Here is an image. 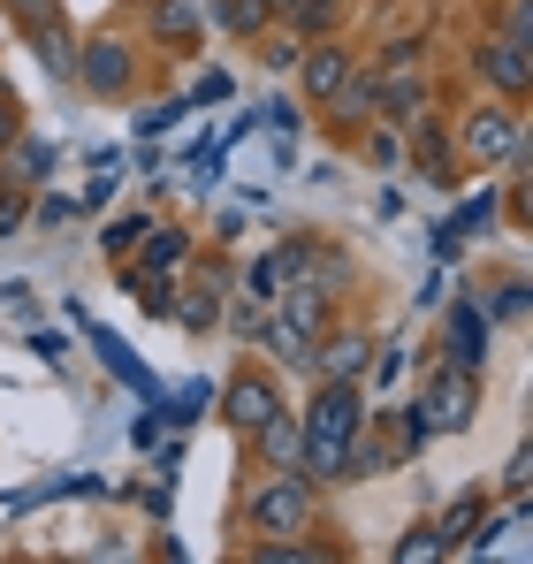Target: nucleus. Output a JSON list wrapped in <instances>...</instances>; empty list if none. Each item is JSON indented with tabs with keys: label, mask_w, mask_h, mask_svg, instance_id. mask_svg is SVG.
I'll use <instances>...</instances> for the list:
<instances>
[{
	"label": "nucleus",
	"mask_w": 533,
	"mask_h": 564,
	"mask_svg": "<svg viewBox=\"0 0 533 564\" xmlns=\"http://www.w3.org/2000/svg\"><path fill=\"white\" fill-rule=\"evenodd\" d=\"M237 451H244V458H252L260 473L297 466V451H305V420H297L290 404H274V412H266V420L252 427V435H244V443H237Z\"/></svg>",
	"instance_id": "ddd939ff"
},
{
	"label": "nucleus",
	"mask_w": 533,
	"mask_h": 564,
	"mask_svg": "<svg viewBox=\"0 0 533 564\" xmlns=\"http://www.w3.org/2000/svg\"><path fill=\"white\" fill-rule=\"evenodd\" d=\"M221 313H229V275H221V268L191 275L176 297H168V321H176L183 336H214V328H221Z\"/></svg>",
	"instance_id": "f8f14e48"
},
{
	"label": "nucleus",
	"mask_w": 533,
	"mask_h": 564,
	"mask_svg": "<svg viewBox=\"0 0 533 564\" xmlns=\"http://www.w3.org/2000/svg\"><path fill=\"white\" fill-rule=\"evenodd\" d=\"M282 282H290V245H274V252H260V260H252V275H244V290H237V297H252V305H266V297H274Z\"/></svg>",
	"instance_id": "b1692460"
},
{
	"label": "nucleus",
	"mask_w": 533,
	"mask_h": 564,
	"mask_svg": "<svg viewBox=\"0 0 533 564\" xmlns=\"http://www.w3.org/2000/svg\"><path fill=\"white\" fill-rule=\"evenodd\" d=\"M290 8H297V0H274V15H290Z\"/></svg>",
	"instance_id": "58836bf2"
},
{
	"label": "nucleus",
	"mask_w": 533,
	"mask_h": 564,
	"mask_svg": "<svg viewBox=\"0 0 533 564\" xmlns=\"http://www.w3.org/2000/svg\"><path fill=\"white\" fill-rule=\"evenodd\" d=\"M297 420H305L297 473L313 488H351V435L366 427V381H313Z\"/></svg>",
	"instance_id": "f257e3e1"
},
{
	"label": "nucleus",
	"mask_w": 533,
	"mask_h": 564,
	"mask_svg": "<svg viewBox=\"0 0 533 564\" xmlns=\"http://www.w3.org/2000/svg\"><path fill=\"white\" fill-rule=\"evenodd\" d=\"M91 344H99V359H107V375H122L130 389H138V397H153V389H161V381H153L145 367H138V351H130L122 336H107V328H91Z\"/></svg>",
	"instance_id": "412c9836"
},
{
	"label": "nucleus",
	"mask_w": 533,
	"mask_h": 564,
	"mask_svg": "<svg viewBox=\"0 0 533 564\" xmlns=\"http://www.w3.org/2000/svg\"><path fill=\"white\" fill-rule=\"evenodd\" d=\"M404 169H420L435 191H457V176H465V169H457V145H449V122L435 107H427L420 122H404Z\"/></svg>",
	"instance_id": "9d476101"
},
{
	"label": "nucleus",
	"mask_w": 533,
	"mask_h": 564,
	"mask_svg": "<svg viewBox=\"0 0 533 564\" xmlns=\"http://www.w3.org/2000/svg\"><path fill=\"white\" fill-rule=\"evenodd\" d=\"M183 115H191V99H153V107L138 115V130L153 138V130H168V122H183Z\"/></svg>",
	"instance_id": "f704fd0d"
},
{
	"label": "nucleus",
	"mask_w": 533,
	"mask_h": 564,
	"mask_svg": "<svg viewBox=\"0 0 533 564\" xmlns=\"http://www.w3.org/2000/svg\"><path fill=\"white\" fill-rule=\"evenodd\" d=\"M191 99H229V77H221V69H206V77L191 85Z\"/></svg>",
	"instance_id": "e433bc0d"
},
{
	"label": "nucleus",
	"mask_w": 533,
	"mask_h": 564,
	"mask_svg": "<svg viewBox=\"0 0 533 564\" xmlns=\"http://www.w3.org/2000/svg\"><path fill=\"white\" fill-rule=\"evenodd\" d=\"M449 145H457V169H480V176H511V169H533V130L526 107L511 99H472L457 122H449Z\"/></svg>",
	"instance_id": "f03ea898"
},
{
	"label": "nucleus",
	"mask_w": 533,
	"mask_h": 564,
	"mask_svg": "<svg viewBox=\"0 0 533 564\" xmlns=\"http://www.w3.org/2000/svg\"><path fill=\"white\" fill-rule=\"evenodd\" d=\"M31 39V54H39V69L54 77V85H69L77 77V39H69V23L54 15V23H39V31H23Z\"/></svg>",
	"instance_id": "aec40b11"
},
{
	"label": "nucleus",
	"mask_w": 533,
	"mask_h": 564,
	"mask_svg": "<svg viewBox=\"0 0 533 564\" xmlns=\"http://www.w3.org/2000/svg\"><path fill=\"white\" fill-rule=\"evenodd\" d=\"M366 367H373V336L366 328H328L320 344H313V381H366Z\"/></svg>",
	"instance_id": "2eb2a0df"
},
{
	"label": "nucleus",
	"mask_w": 533,
	"mask_h": 564,
	"mask_svg": "<svg viewBox=\"0 0 533 564\" xmlns=\"http://www.w3.org/2000/svg\"><path fill=\"white\" fill-rule=\"evenodd\" d=\"M191 260H198V237L183 221H153L138 237V252L122 260V290H168V282L191 275Z\"/></svg>",
	"instance_id": "423d86ee"
},
{
	"label": "nucleus",
	"mask_w": 533,
	"mask_h": 564,
	"mask_svg": "<svg viewBox=\"0 0 533 564\" xmlns=\"http://www.w3.org/2000/svg\"><path fill=\"white\" fill-rule=\"evenodd\" d=\"M214 404H221V427H229V435L244 443V435L260 427V420L274 412V404H290V389H282V375H274L266 359H244L237 375H229L221 389H214Z\"/></svg>",
	"instance_id": "0eeeda50"
},
{
	"label": "nucleus",
	"mask_w": 533,
	"mask_h": 564,
	"mask_svg": "<svg viewBox=\"0 0 533 564\" xmlns=\"http://www.w3.org/2000/svg\"><path fill=\"white\" fill-rule=\"evenodd\" d=\"M526 480H533V451L519 443V451H511V466H503V496H511V503H526Z\"/></svg>",
	"instance_id": "72a5a7b5"
},
{
	"label": "nucleus",
	"mask_w": 533,
	"mask_h": 564,
	"mask_svg": "<svg viewBox=\"0 0 533 564\" xmlns=\"http://www.w3.org/2000/svg\"><path fill=\"white\" fill-rule=\"evenodd\" d=\"M320 115H328V122H336V130H344V138H358V130H366V122H373V69H366V62H358L351 77H344V85H336V99H328V107H320Z\"/></svg>",
	"instance_id": "f3484780"
},
{
	"label": "nucleus",
	"mask_w": 533,
	"mask_h": 564,
	"mask_svg": "<svg viewBox=\"0 0 533 564\" xmlns=\"http://www.w3.org/2000/svg\"><path fill=\"white\" fill-rule=\"evenodd\" d=\"M396 564H443L449 550H443V534H435V519H412L404 534H396V550H389Z\"/></svg>",
	"instance_id": "393cba45"
},
{
	"label": "nucleus",
	"mask_w": 533,
	"mask_h": 564,
	"mask_svg": "<svg viewBox=\"0 0 533 564\" xmlns=\"http://www.w3.org/2000/svg\"><path fill=\"white\" fill-rule=\"evenodd\" d=\"M290 69H297V99H305V107H328L336 85L358 69V46H351V39H336V31H328V39H305Z\"/></svg>",
	"instance_id": "1a4fd4ad"
},
{
	"label": "nucleus",
	"mask_w": 533,
	"mask_h": 564,
	"mask_svg": "<svg viewBox=\"0 0 533 564\" xmlns=\"http://www.w3.org/2000/svg\"><path fill=\"white\" fill-rule=\"evenodd\" d=\"M31 351H39V359H54V367H62V351H69V344H62V336H54V328H39V336H31Z\"/></svg>",
	"instance_id": "4c0bfd02"
},
{
	"label": "nucleus",
	"mask_w": 533,
	"mask_h": 564,
	"mask_svg": "<svg viewBox=\"0 0 533 564\" xmlns=\"http://www.w3.org/2000/svg\"><path fill=\"white\" fill-rule=\"evenodd\" d=\"M488 305V321H526V275L496 282V297H480Z\"/></svg>",
	"instance_id": "c756f323"
},
{
	"label": "nucleus",
	"mask_w": 533,
	"mask_h": 564,
	"mask_svg": "<svg viewBox=\"0 0 533 564\" xmlns=\"http://www.w3.org/2000/svg\"><path fill=\"white\" fill-rule=\"evenodd\" d=\"M138 8H145V39L161 54H198V39H206V8L198 0H138Z\"/></svg>",
	"instance_id": "4468645a"
},
{
	"label": "nucleus",
	"mask_w": 533,
	"mask_h": 564,
	"mask_svg": "<svg viewBox=\"0 0 533 564\" xmlns=\"http://www.w3.org/2000/svg\"><path fill=\"white\" fill-rule=\"evenodd\" d=\"M206 8V23L221 31V39H237V46H252L266 23H274V0H198Z\"/></svg>",
	"instance_id": "dca6fc26"
},
{
	"label": "nucleus",
	"mask_w": 533,
	"mask_h": 564,
	"mask_svg": "<svg viewBox=\"0 0 533 564\" xmlns=\"http://www.w3.org/2000/svg\"><path fill=\"white\" fill-rule=\"evenodd\" d=\"M366 69H373V77H404V69H427V39H412V31H404V39H389V46H381V54H373Z\"/></svg>",
	"instance_id": "a878e982"
},
{
	"label": "nucleus",
	"mask_w": 533,
	"mask_h": 564,
	"mask_svg": "<svg viewBox=\"0 0 533 564\" xmlns=\"http://www.w3.org/2000/svg\"><path fill=\"white\" fill-rule=\"evenodd\" d=\"M488 503H496L488 488H465V496H449L443 511H435V534H443V550H449V557H457V550L472 542V527L488 519Z\"/></svg>",
	"instance_id": "a211bd4d"
},
{
	"label": "nucleus",
	"mask_w": 533,
	"mask_h": 564,
	"mask_svg": "<svg viewBox=\"0 0 533 564\" xmlns=\"http://www.w3.org/2000/svg\"><path fill=\"white\" fill-rule=\"evenodd\" d=\"M8 15H15V31H39V23L62 15V0H8Z\"/></svg>",
	"instance_id": "473e14b6"
},
{
	"label": "nucleus",
	"mask_w": 533,
	"mask_h": 564,
	"mask_svg": "<svg viewBox=\"0 0 533 564\" xmlns=\"http://www.w3.org/2000/svg\"><path fill=\"white\" fill-rule=\"evenodd\" d=\"M77 214V198H62V191H46V198H31V229H62Z\"/></svg>",
	"instance_id": "7c9ffc66"
},
{
	"label": "nucleus",
	"mask_w": 533,
	"mask_h": 564,
	"mask_svg": "<svg viewBox=\"0 0 533 564\" xmlns=\"http://www.w3.org/2000/svg\"><path fill=\"white\" fill-rule=\"evenodd\" d=\"M221 321H229V336H237L244 351H252V344H266V305H252V297H237Z\"/></svg>",
	"instance_id": "c85d7f7f"
},
{
	"label": "nucleus",
	"mask_w": 533,
	"mask_h": 564,
	"mask_svg": "<svg viewBox=\"0 0 533 564\" xmlns=\"http://www.w3.org/2000/svg\"><path fill=\"white\" fill-rule=\"evenodd\" d=\"M0 161H15V169H8V176H15V184L31 191V184H46V176H54V169H62V145H54V138H39V130H31V122H23V138H15V145H8V153H0Z\"/></svg>",
	"instance_id": "6ab92c4d"
},
{
	"label": "nucleus",
	"mask_w": 533,
	"mask_h": 564,
	"mask_svg": "<svg viewBox=\"0 0 533 564\" xmlns=\"http://www.w3.org/2000/svg\"><path fill=\"white\" fill-rule=\"evenodd\" d=\"M420 404H427L435 435H465V427L480 420V375H472V367L435 359V367H427V381H420Z\"/></svg>",
	"instance_id": "6e6552de"
},
{
	"label": "nucleus",
	"mask_w": 533,
	"mask_h": 564,
	"mask_svg": "<svg viewBox=\"0 0 533 564\" xmlns=\"http://www.w3.org/2000/svg\"><path fill=\"white\" fill-rule=\"evenodd\" d=\"M488 344H496L488 305H480V297H457V305H449V321H443V359H449V367L488 375Z\"/></svg>",
	"instance_id": "9b49d317"
},
{
	"label": "nucleus",
	"mask_w": 533,
	"mask_h": 564,
	"mask_svg": "<svg viewBox=\"0 0 533 564\" xmlns=\"http://www.w3.org/2000/svg\"><path fill=\"white\" fill-rule=\"evenodd\" d=\"M282 31H297V39H328L336 23H344V0H297L290 15H274Z\"/></svg>",
	"instance_id": "5701e85b"
},
{
	"label": "nucleus",
	"mask_w": 533,
	"mask_h": 564,
	"mask_svg": "<svg viewBox=\"0 0 533 564\" xmlns=\"http://www.w3.org/2000/svg\"><path fill=\"white\" fill-rule=\"evenodd\" d=\"M85 99H99V107H122V99L145 93V69H138V46L122 39V31H91V39H77V77H69Z\"/></svg>",
	"instance_id": "20e7f679"
},
{
	"label": "nucleus",
	"mask_w": 533,
	"mask_h": 564,
	"mask_svg": "<svg viewBox=\"0 0 533 564\" xmlns=\"http://www.w3.org/2000/svg\"><path fill=\"white\" fill-rule=\"evenodd\" d=\"M465 69H472V85L488 99H511V107L533 99V46L511 39V31H480L472 54H465Z\"/></svg>",
	"instance_id": "39448f33"
},
{
	"label": "nucleus",
	"mask_w": 533,
	"mask_h": 564,
	"mask_svg": "<svg viewBox=\"0 0 533 564\" xmlns=\"http://www.w3.org/2000/svg\"><path fill=\"white\" fill-rule=\"evenodd\" d=\"M15 138H23V99H15V85L0 77V153H8Z\"/></svg>",
	"instance_id": "2f4dec72"
},
{
	"label": "nucleus",
	"mask_w": 533,
	"mask_h": 564,
	"mask_svg": "<svg viewBox=\"0 0 533 564\" xmlns=\"http://www.w3.org/2000/svg\"><path fill=\"white\" fill-rule=\"evenodd\" d=\"M496 229V184H480V198H465L457 214H449V229H443V252L457 245V237H488Z\"/></svg>",
	"instance_id": "4be33fe9"
},
{
	"label": "nucleus",
	"mask_w": 533,
	"mask_h": 564,
	"mask_svg": "<svg viewBox=\"0 0 533 564\" xmlns=\"http://www.w3.org/2000/svg\"><path fill=\"white\" fill-rule=\"evenodd\" d=\"M320 496H328V488H313L297 466H282V473H260V480L244 488L237 519H244L252 542H297V534L320 527Z\"/></svg>",
	"instance_id": "7ed1b4c3"
},
{
	"label": "nucleus",
	"mask_w": 533,
	"mask_h": 564,
	"mask_svg": "<svg viewBox=\"0 0 533 564\" xmlns=\"http://www.w3.org/2000/svg\"><path fill=\"white\" fill-rule=\"evenodd\" d=\"M145 229H153V214H115V221L99 229V252H107V260L122 268V260L138 252V237H145Z\"/></svg>",
	"instance_id": "bb28decb"
},
{
	"label": "nucleus",
	"mask_w": 533,
	"mask_h": 564,
	"mask_svg": "<svg viewBox=\"0 0 533 564\" xmlns=\"http://www.w3.org/2000/svg\"><path fill=\"white\" fill-rule=\"evenodd\" d=\"M23 229H31V191L0 176V237H23Z\"/></svg>",
	"instance_id": "cd10ccee"
},
{
	"label": "nucleus",
	"mask_w": 533,
	"mask_h": 564,
	"mask_svg": "<svg viewBox=\"0 0 533 564\" xmlns=\"http://www.w3.org/2000/svg\"><path fill=\"white\" fill-rule=\"evenodd\" d=\"M503 31H511V39H526V46H533V0H511V8H503Z\"/></svg>",
	"instance_id": "c9c22d12"
}]
</instances>
